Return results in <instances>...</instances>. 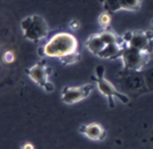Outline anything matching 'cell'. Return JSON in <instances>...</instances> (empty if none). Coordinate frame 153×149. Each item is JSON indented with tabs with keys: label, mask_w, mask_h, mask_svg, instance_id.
I'll use <instances>...</instances> for the list:
<instances>
[{
	"label": "cell",
	"mask_w": 153,
	"mask_h": 149,
	"mask_svg": "<svg viewBox=\"0 0 153 149\" xmlns=\"http://www.w3.org/2000/svg\"><path fill=\"white\" fill-rule=\"evenodd\" d=\"M99 21L101 25H108L110 22V16L108 13H103L101 16H100Z\"/></svg>",
	"instance_id": "6"
},
{
	"label": "cell",
	"mask_w": 153,
	"mask_h": 149,
	"mask_svg": "<svg viewBox=\"0 0 153 149\" xmlns=\"http://www.w3.org/2000/svg\"><path fill=\"white\" fill-rule=\"evenodd\" d=\"M96 83L97 87L100 90L105 97L108 98V101L110 105H113V97H117L120 99L123 103H128V98L125 94L120 93L117 89L114 87L113 85L108 82L104 76V68L102 67H99L96 70Z\"/></svg>",
	"instance_id": "2"
},
{
	"label": "cell",
	"mask_w": 153,
	"mask_h": 149,
	"mask_svg": "<svg viewBox=\"0 0 153 149\" xmlns=\"http://www.w3.org/2000/svg\"><path fill=\"white\" fill-rule=\"evenodd\" d=\"M77 42L72 35L59 33L54 35L45 47V53L50 57H68L76 50Z\"/></svg>",
	"instance_id": "1"
},
{
	"label": "cell",
	"mask_w": 153,
	"mask_h": 149,
	"mask_svg": "<svg viewBox=\"0 0 153 149\" xmlns=\"http://www.w3.org/2000/svg\"><path fill=\"white\" fill-rule=\"evenodd\" d=\"M28 74L30 78L39 86L40 87L44 88L46 91H52L54 88L53 84L50 82V72L46 66L37 64L34 67H31L28 70Z\"/></svg>",
	"instance_id": "4"
},
{
	"label": "cell",
	"mask_w": 153,
	"mask_h": 149,
	"mask_svg": "<svg viewBox=\"0 0 153 149\" xmlns=\"http://www.w3.org/2000/svg\"><path fill=\"white\" fill-rule=\"evenodd\" d=\"M93 89V85L87 84L80 87H66L62 90V101L65 104L72 105L89 96Z\"/></svg>",
	"instance_id": "3"
},
{
	"label": "cell",
	"mask_w": 153,
	"mask_h": 149,
	"mask_svg": "<svg viewBox=\"0 0 153 149\" xmlns=\"http://www.w3.org/2000/svg\"><path fill=\"white\" fill-rule=\"evenodd\" d=\"M14 60V54L12 51H8L4 55V61L7 63H12Z\"/></svg>",
	"instance_id": "7"
},
{
	"label": "cell",
	"mask_w": 153,
	"mask_h": 149,
	"mask_svg": "<svg viewBox=\"0 0 153 149\" xmlns=\"http://www.w3.org/2000/svg\"><path fill=\"white\" fill-rule=\"evenodd\" d=\"M82 132L85 134L88 139L93 141H100L104 139L105 131L101 125L98 124H89L86 126H84Z\"/></svg>",
	"instance_id": "5"
},
{
	"label": "cell",
	"mask_w": 153,
	"mask_h": 149,
	"mask_svg": "<svg viewBox=\"0 0 153 149\" xmlns=\"http://www.w3.org/2000/svg\"><path fill=\"white\" fill-rule=\"evenodd\" d=\"M22 149H33V146L30 143H26V145L22 147Z\"/></svg>",
	"instance_id": "8"
}]
</instances>
